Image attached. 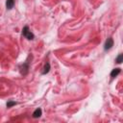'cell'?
Listing matches in <instances>:
<instances>
[{"label":"cell","mask_w":123,"mask_h":123,"mask_svg":"<svg viewBox=\"0 0 123 123\" xmlns=\"http://www.w3.org/2000/svg\"><path fill=\"white\" fill-rule=\"evenodd\" d=\"M22 34L24 37H26L28 39H33L34 38V35L31 33V31H29V28L27 26H25L22 30Z\"/></svg>","instance_id":"obj_1"},{"label":"cell","mask_w":123,"mask_h":123,"mask_svg":"<svg viewBox=\"0 0 123 123\" xmlns=\"http://www.w3.org/2000/svg\"><path fill=\"white\" fill-rule=\"evenodd\" d=\"M112 45H113V40H112V38L110 37V38L107 39V41H106V43H105V49H106V50L111 49Z\"/></svg>","instance_id":"obj_2"},{"label":"cell","mask_w":123,"mask_h":123,"mask_svg":"<svg viewBox=\"0 0 123 123\" xmlns=\"http://www.w3.org/2000/svg\"><path fill=\"white\" fill-rule=\"evenodd\" d=\"M41 115V110L40 109H37L34 112H33V117L37 118V117H39Z\"/></svg>","instance_id":"obj_3"},{"label":"cell","mask_w":123,"mask_h":123,"mask_svg":"<svg viewBox=\"0 0 123 123\" xmlns=\"http://www.w3.org/2000/svg\"><path fill=\"white\" fill-rule=\"evenodd\" d=\"M13 4H14V0H7V2H6V6L9 10H11L13 7Z\"/></svg>","instance_id":"obj_4"},{"label":"cell","mask_w":123,"mask_h":123,"mask_svg":"<svg viewBox=\"0 0 123 123\" xmlns=\"http://www.w3.org/2000/svg\"><path fill=\"white\" fill-rule=\"evenodd\" d=\"M119 73H120V68H114V69L111 71V77H115V76H117Z\"/></svg>","instance_id":"obj_5"},{"label":"cell","mask_w":123,"mask_h":123,"mask_svg":"<svg viewBox=\"0 0 123 123\" xmlns=\"http://www.w3.org/2000/svg\"><path fill=\"white\" fill-rule=\"evenodd\" d=\"M49 70H50V64L47 62L45 65H44V70H43V74H46V73H48L49 72Z\"/></svg>","instance_id":"obj_6"},{"label":"cell","mask_w":123,"mask_h":123,"mask_svg":"<svg viewBox=\"0 0 123 123\" xmlns=\"http://www.w3.org/2000/svg\"><path fill=\"white\" fill-rule=\"evenodd\" d=\"M24 69V71L22 72V74H26L27 73V71H28V64L27 63H25V64H23L22 66H21V71Z\"/></svg>","instance_id":"obj_7"},{"label":"cell","mask_w":123,"mask_h":123,"mask_svg":"<svg viewBox=\"0 0 123 123\" xmlns=\"http://www.w3.org/2000/svg\"><path fill=\"white\" fill-rule=\"evenodd\" d=\"M122 60H123V55H122V54H120V55L116 58L115 62H116L117 63H121V62H122Z\"/></svg>","instance_id":"obj_8"},{"label":"cell","mask_w":123,"mask_h":123,"mask_svg":"<svg viewBox=\"0 0 123 123\" xmlns=\"http://www.w3.org/2000/svg\"><path fill=\"white\" fill-rule=\"evenodd\" d=\"M15 104H16L15 102H12V101H10V102H8V103H7V107H8V108H11L12 106H14Z\"/></svg>","instance_id":"obj_9"}]
</instances>
